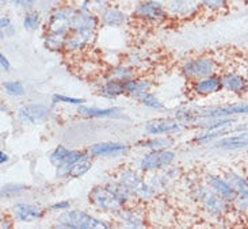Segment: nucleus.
Here are the masks:
<instances>
[{"label": "nucleus", "mask_w": 248, "mask_h": 229, "mask_svg": "<svg viewBox=\"0 0 248 229\" xmlns=\"http://www.w3.org/2000/svg\"><path fill=\"white\" fill-rule=\"evenodd\" d=\"M129 190L124 184L110 186V187H95L90 193V202H93L102 210L115 212L121 209V206L129 198Z\"/></svg>", "instance_id": "1"}, {"label": "nucleus", "mask_w": 248, "mask_h": 229, "mask_svg": "<svg viewBox=\"0 0 248 229\" xmlns=\"http://www.w3.org/2000/svg\"><path fill=\"white\" fill-rule=\"evenodd\" d=\"M57 221L61 227L65 228H75V229H98V228H108V225L95 218V217L90 216L84 212L80 210H72V212H64L61 213Z\"/></svg>", "instance_id": "2"}, {"label": "nucleus", "mask_w": 248, "mask_h": 229, "mask_svg": "<svg viewBox=\"0 0 248 229\" xmlns=\"http://www.w3.org/2000/svg\"><path fill=\"white\" fill-rule=\"evenodd\" d=\"M75 15V10L71 7H60L52 13L50 19L47 23L49 33L68 34L72 29V18Z\"/></svg>", "instance_id": "3"}, {"label": "nucleus", "mask_w": 248, "mask_h": 229, "mask_svg": "<svg viewBox=\"0 0 248 229\" xmlns=\"http://www.w3.org/2000/svg\"><path fill=\"white\" fill-rule=\"evenodd\" d=\"M50 110L45 105L34 103V105H26L18 110V120L25 125H40L49 118Z\"/></svg>", "instance_id": "4"}, {"label": "nucleus", "mask_w": 248, "mask_h": 229, "mask_svg": "<svg viewBox=\"0 0 248 229\" xmlns=\"http://www.w3.org/2000/svg\"><path fill=\"white\" fill-rule=\"evenodd\" d=\"M215 71V62L210 59H195L188 60L183 65V74L190 80H200L212 76Z\"/></svg>", "instance_id": "5"}, {"label": "nucleus", "mask_w": 248, "mask_h": 229, "mask_svg": "<svg viewBox=\"0 0 248 229\" xmlns=\"http://www.w3.org/2000/svg\"><path fill=\"white\" fill-rule=\"evenodd\" d=\"M175 155L170 151L166 149H156L152 151L151 153L145 155L140 162V169L142 171H155V169H160L163 167H167L171 163L174 162Z\"/></svg>", "instance_id": "6"}, {"label": "nucleus", "mask_w": 248, "mask_h": 229, "mask_svg": "<svg viewBox=\"0 0 248 229\" xmlns=\"http://www.w3.org/2000/svg\"><path fill=\"white\" fill-rule=\"evenodd\" d=\"M134 15L140 19L147 20V22H159L166 18L167 11L159 1L145 0L136 7Z\"/></svg>", "instance_id": "7"}, {"label": "nucleus", "mask_w": 248, "mask_h": 229, "mask_svg": "<svg viewBox=\"0 0 248 229\" xmlns=\"http://www.w3.org/2000/svg\"><path fill=\"white\" fill-rule=\"evenodd\" d=\"M198 199L206 209L213 214H222L225 212V199L220 197L216 191L206 187H200L197 191Z\"/></svg>", "instance_id": "8"}, {"label": "nucleus", "mask_w": 248, "mask_h": 229, "mask_svg": "<svg viewBox=\"0 0 248 229\" xmlns=\"http://www.w3.org/2000/svg\"><path fill=\"white\" fill-rule=\"evenodd\" d=\"M98 27V19L94 14H91L87 10H79L75 11L72 18V29L71 31H80V33H93Z\"/></svg>", "instance_id": "9"}, {"label": "nucleus", "mask_w": 248, "mask_h": 229, "mask_svg": "<svg viewBox=\"0 0 248 229\" xmlns=\"http://www.w3.org/2000/svg\"><path fill=\"white\" fill-rule=\"evenodd\" d=\"M87 157V155L84 152H80V151H72V149H68L65 147H57L54 149L53 152L50 153V163L53 164L54 167H62V166H68L71 163L78 162L80 159H84Z\"/></svg>", "instance_id": "10"}, {"label": "nucleus", "mask_w": 248, "mask_h": 229, "mask_svg": "<svg viewBox=\"0 0 248 229\" xmlns=\"http://www.w3.org/2000/svg\"><path fill=\"white\" fill-rule=\"evenodd\" d=\"M91 166H93V163L88 160V157H84V159L71 163L68 166L59 167L57 175L61 176V178H80L84 174H87L91 168Z\"/></svg>", "instance_id": "11"}, {"label": "nucleus", "mask_w": 248, "mask_h": 229, "mask_svg": "<svg viewBox=\"0 0 248 229\" xmlns=\"http://www.w3.org/2000/svg\"><path fill=\"white\" fill-rule=\"evenodd\" d=\"M126 151V145L115 144V142H101V144H94L93 147H90L91 155L102 156V157H115V156L124 155Z\"/></svg>", "instance_id": "12"}, {"label": "nucleus", "mask_w": 248, "mask_h": 229, "mask_svg": "<svg viewBox=\"0 0 248 229\" xmlns=\"http://www.w3.org/2000/svg\"><path fill=\"white\" fill-rule=\"evenodd\" d=\"M181 129V123L172 120H154L145 125V130L149 135H167L174 133Z\"/></svg>", "instance_id": "13"}, {"label": "nucleus", "mask_w": 248, "mask_h": 229, "mask_svg": "<svg viewBox=\"0 0 248 229\" xmlns=\"http://www.w3.org/2000/svg\"><path fill=\"white\" fill-rule=\"evenodd\" d=\"M200 0H170L168 11L178 16H190L200 7Z\"/></svg>", "instance_id": "14"}, {"label": "nucleus", "mask_w": 248, "mask_h": 229, "mask_svg": "<svg viewBox=\"0 0 248 229\" xmlns=\"http://www.w3.org/2000/svg\"><path fill=\"white\" fill-rule=\"evenodd\" d=\"M42 210L37 206L26 205V203H18L14 206V216L20 223H31L38 220L42 216Z\"/></svg>", "instance_id": "15"}, {"label": "nucleus", "mask_w": 248, "mask_h": 229, "mask_svg": "<svg viewBox=\"0 0 248 229\" xmlns=\"http://www.w3.org/2000/svg\"><path fill=\"white\" fill-rule=\"evenodd\" d=\"M206 182H208L209 187L216 191L218 196L222 197L225 201H233L236 198L235 190L231 187V184L227 181H222L217 176H208Z\"/></svg>", "instance_id": "16"}, {"label": "nucleus", "mask_w": 248, "mask_h": 229, "mask_svg": "<svg viewBox=\"0 0 248 229\" xmlns=\"http://www.w3.org/2000/svg\"><path fill=\"white\" fill-rule=\"evenodd\" d=\"M101 22L108 27H120L126 22V14L115 7H108L101 13Z\"/></svg>", "instance_id": "17"}, {"label": "nucleus", "mask_w": 248, "mask_h": 229, "mask_svg": "<svg viewBox=\"0 0 248 229\" xmlns=\"http://www.w3.org/2000/svg\"><path fill=\"white\" fill-rule=\"evenodd\" d=\"M221 87V77H217L213 75L200 79V80H195L194 83V91L200 95L215 94Z\"/></svg>", "instance_id": "18"}, {"label": "nucleus", "mask_w": 248, "mask_h": 229, "mask_svg": "<svg viewBox=\"0 0 248 229\" xmlns=\"http://www.w3.org/2000/svg\"><path fill=\"white\" fill-rule=\"evenodd\" d=\"M221 86L228 91H232L235 94H242L246 91L247 83L240 75L227 74L221 77Z\"/></svg>", "instance_id": "19"}, {"label": "nucleus", "mask_w": 248, "mask_h": 229, "mask_svg": "<svg viewBox=\"0 0 248 229\" xmlns=\"http://www.w3.org/2000/svg\"><path fill=\"white\" fill-rule=\"evenodd\" d=\"M121 184H124L129 191H133L136 194H145L147 186L139 176L132 171H125L121 176Z\"/></svg>", "instance_id": "20"}, {"label": "nucleus", "mask_w": 248, "mask_h": 229, "mask_svg": "<svg viewBox=\"0 0 248 229\" xmlns=\"http://www.w3.org/2000/svg\"><path fill=\"white\" fill-rule=\"evenodd\" d=\"M248 145V132H243L239 135L225 137L217 142V147L222 149H237L244 148Z\"/></svg>", "instance_id": "21"}, {"label": "nucleus", "mask_w": 248, "mask_h": 229, "mask_svg": "<svg viewBox=\"0 0 248 229\" xmlns=\"http://www.w3.org/2000/svg\"><path fill=\"white\" fill-rule=\"evenodd\" d=\"M78 113L81 117L86 118H106V117H111L115 115L117 113H120V108H95V107H87V106H79Z\"/></svg>", "instance_id": "22"}, {"label": "nucleus", "mask_w": 248, "mask_h": 229, "mask_svg": "<svg viewBox=\"0 0 248 229\" xmlns=\"http://www.w3.org/2000/svg\"><path fill=\"white\" fill-rule=\"evenodd\" d=\"M68 34L61 33H49L47 31L45 37V46L52 50V52H59V50H65V44H67Z\"/></svg>", "instance_id": "23"}, {"label": "nucleus", "mask_w": 248, "mask_h": 229, "mask_svg": "<svg viewBox=\"0 0 248 229\" xmlns=\"http://www.w3.org/2000/svg\"><path fill=\"white\" fill-rule=\"evenodd\" d=\"M232 114H248V105H239V106H229L222 108H212L205 113V117H224Z\"/></svg>", "instance_id": "24"}, {"label": "nucleus", "mask_w": 248, "mask_h": 229, "mask_svg": "<svg viewBox=\"0 0 248 229\" xmlns=\"http://www.w3.org/2000/svg\"><path fill=\"white\" fill-rule=\"evenodd\" d=\"M227 182L231 184L232 189L235 190L236 194H239L242 198H248V183L242 176L236 175L235 172H229L227 176Z\"/></svg>", "instance_id": "25"}, {"label": "nucleus", "mask_w": 248, "mask_h": 229, "mask_svg": "<svg viewBox=\"0 0 248 229\" xmlns=\"http://www.w3.org/2000/svg\"><path fill=\"white\" fill-rule=\"evenodd\" d=\"M122 94H125L124 81L115 80V79L108 81L101 90V95L105 98H117Z\"/></svg>", "instance_id": "26"}, {"label": "nucleus", "mask_w": 248, "mask_h": 229, "mask_svg": "<svg viewBox=\"0 0 248 229\" xmlns=\"http://www.w3.org/2000/svg\"><path fill=\"white\" fill-rule=\"evenodd\" d=\"M139 101L144 105V106H147V107L151 108H163V103H161L154 94H151V92H144V94H141L139 98H137Z\"/></svg>", "instance_id": "27"}, {"label": "nucleus", "mask_w": 248, "mask_h": 229, "mask_svg": "<svg viewBox=\"0 0 248 229\" xmlns=\"http://www.w3.org/2000/svg\"><path fill=\"white\" fill-rule=\"evenodd\" d=\"M40 26V14L37 11L26 14L25 19H23V27L29 30V31H34Z\"/></svg>", "instance_id": "28"}, {"label": "nucleus", "mask_w": 248, "mask_h": 229, "mask_svg": "<svg viewBox=\"0 0 248 229\" xmlns=\"http://www.w3.org/2000/svg\"><path fill=\"white\" fill-rule=\"evenodd\" d=\"M3 87L10 95L20 96L25 94V87L20 81H6V83H3Z\"/></svg>", "instance_id": "29"}, {"label": "nucleus", "mask_w": 248, "mask_h": 229, "mask_svg": "<svg viewBox=\"0 0 248 229\" xmlns=\"http://www.w3.org/2000/svg\"><path fill=\"white\" fill-rule=\"evenodd\" d=\"M172 144L171 140H167V138H154L151 141H145L142 142L144 148H151L156 151V149H166L168 148L170 145Z\"/></svg>", "instance_id": "30"}, {"label": "nucleus", "mask_w": 248, "mask_h": 229, "mask_svg": "<svg viewBox=\"0 0 248 229\" xmlns=\"http://www.w3.org/2000/svg\"><path fill=\"white\" fill-rule=\"evenodd\" d=\"M113 79L115 80H120V81H126L129 79H132V76H133V71H130V69H127V68L120 67V68H115L114 71H113Z\"/></svg>", "instance_id": "31"}, {"label": "nucleus", "mask_w": 248, "mask_h": 229, "mask_svg": "<svg viewBox=\"0 0 248 229\" xmlns=\"http://www.w3.org/2000/svg\"><path fill=\"white\" fill-rule=\"evenodd\" d=\"M122 216V221H125L126 224H129L130 227H139L141 223V218L136 216V213L132 212V210H120Z\"/></svg>", "instance_id": "32"}, {"label": "nucleus", "mask_w": 248, "mask_h": 229, "mask_svg": "<svg viewBox=\"0 0 248 229\" xmlns=\"http://www.w3.org/2000/svg\"><path fill=\"white\" fill-rule=\"evenodd\" d=\"M200 3L210 11H220L227 6V0H200Z\"/></svg>", "instance_id": "33"}, {"label": "nucleus", "mask_w": 248, "mask_h": 229, "mask_svg": "<svg viewBox=\"0 0 248 229\" xmlns=\"http://www.w3.org/2000/svg\"><path fill=\"white\" fill-rule=\"evenodd\" d=\"M23 190H25V186H20V184H6V186H3V187H1V196L3 197L19 196Z\"/></svg>", "instance_id": "34"}, {"label": "nucleus", "mask_w": 248, "mask_h": 229, "mask_svg": "<svg viewBox=\"0 0 248 229\" xmlns=\"http://www.w3.org/2000/svg\"><path fill=\"white\" fill-rule=\"evenodd\" d=\"M149 87H151V83L148 80H134V90L132 95H136L139 98L141 94L148 92Z\"/></svg>", "instance_id": "35"}, {"label": "nucleus", "mask_w": 248, "mask_h": 229, "mask_svg": "<svg viewBox=\"0 0 248 229\" xmlns=\"http://www.w3.org/2000/svg\"><path fill=\"white\" fill-rule=\"evenodd\" d=\"M54 102H60V103H69V105H81L83 99L79 98H71V96H64V95H54Z\"/></svg>", "instance_id": "36"}, {"label": "nucleus", "mask_w": 248, "mask_h": 229, "mask_svg": "<svg viewBox=\"0 0 248 229\" xmlns=\"http://www.w3.org/2000/svg\"><path fill=\"white\" fill-rule=\"evenodd\" d=\"M71 206V203L69 201H61V202H56L53 203L52 206H50V210H53V212H62V210H67L68 208Z\"/></svg>", "instance_id": "37"}, {"label": "nucleus", "mask_w": 248, "mask_h": 229, "mask_svg": "<svg viewBox=\"0 0 248 229\" xmlns=\"http://www.w3.org/2000/svg\"><path fill=\"white\" fill-rule=\"evenodd\" d=\"M0 26H1V30H8V29H11L13 25H11V19L8 18V16H1V19H0Z\"/></svg>", "instance_id": "38"}, {"label": "nucleus", "mask_w": 248, "mask_h": 229, "mask_svg": "<svg viewBox=\"0 0 248 229\" xmlns=\"http://www.w3.org/2000/svg\"><path fill=\"white\" fill-rule=\"evenodd\" d=\"M0 64H1V68L4 69V71H8L11 65H10V61L7 60V57L4 54H0Z\"/></svg>", "instance_id": "39"}, {"label": "nucleus", "mask_w": 248, "mask_h": 229, "mask_svg": "<svg viewBox=\"0 0 248 229\" xmlns=\"http://www.w3.org/2000/svg\"><path fill=\"white\" fill-rule=\"evenodd\" d=\"M0 156H1V163H6L8 160V156L4 152H0Z\"/></svg>", "instance_id": "40"}, {"label": "nucleus", "mask_w": 248, "mask_h": 229, "mask_svg": "<svg viewBox=\"0 0 248 229\" xmlns=\"http://www.w3.org/2000/svg\"><path fill=\"white\" fill-rule=\"evenodd\" d=\"M14 4H16V6H19V4H22V3H26L27 0H11Z\"/></svg>", "instance_id": "41"}, {"label": "nucleus", "mask_w": 248, "mask_h": 229, "mask_svg": "<svg viewBox=\"0 0 248 229\" xmlns=\"http://www.w3.org/2000/svg\"><path fill=\"white\" fill-rule=\"evenodd\" d=\"M33 1H34V0H27L26 3H27V4H31V3H33Z\"/></svg>", "instance_id": "42"}, {"label": "nucleus", "mask_w": 248, "mask_h": 229, "mask_svg": "<svg viewBox=\"0 0 248 229\" xmlns=\"http://www.w3.org/2000/svg\"><path fill=\"white\" fill-rule=\"evenodd\" d=\"M4 1H6V0H1V3H4Z\"/></svg>", "instance_id": "43"}]
</instances>
